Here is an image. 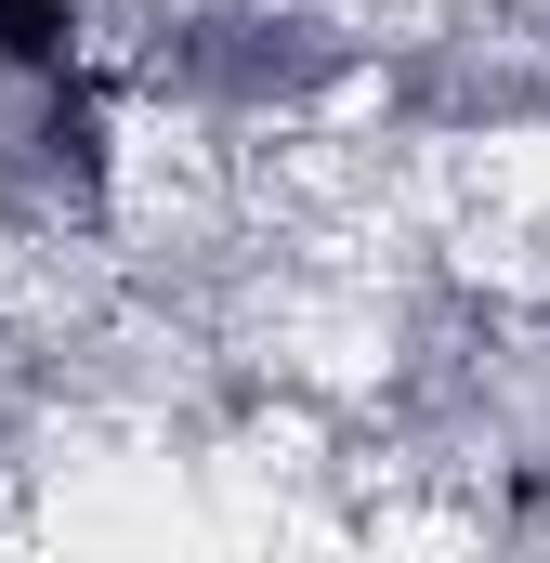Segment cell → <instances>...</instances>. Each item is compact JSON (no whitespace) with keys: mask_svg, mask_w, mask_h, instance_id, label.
Segmentation results:
<instances>
[{"mask_svg":"<svg viewBox=\"0 0 550 563\" xmlns=\"http://www.w3.org/2000/svg\"><path fill=\"white\" fill-rule=\"evenodd\" d=\"M79 66V0H0V79H66Z\"/></svg>","mask_w":550,"mask_h":563,"instance_id":"1","label":"cell"}]
</instances>
